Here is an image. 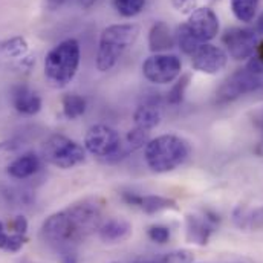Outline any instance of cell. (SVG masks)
<instances>
[{"instance_id": "4dcf8cb0", "label": "cell", "mask_w": 263, "mask_h": 263, "mask_svg": "<svg viewBox=\"0 0 263 263\" xmlns=\"http://www.w3.org/2000/svg\"><path fill=\"white\" fill-rule=\"evenodd\" d=\"M9 230L12 233H22V234H26V230H28V222L23 216H17L11 223H9Z\"/></svg>"}, {"instance_id": "7402d4cb", "label": "cell", "mask_w": 263, "mask_h": 263, "mask_svg": "<svg viewBox=\"0 0 263 263\" xmlns=\"http://www.w3.org/2000/svg\"><path fill=\"white\" fill-rule=\"evenodd\" d=\"M62 109H63V115L67 120H77L86 114L87 103L81 95L67 93L62 100Z\"/></svg>"}, {"instance_id": "9c48e42d", "label": "cell", "mask_w": 263, "mask_h": 263, "mask_svg": "<svg viewBox=\"0 0 263 263\" xmlns=\"http://www.w3.org/2000/svg\"><path fill=\"white\" fill-rule=\"evenodd\" d=\"M222 43L227 48L228 55L236 62H243L256 54L259 40L254 29L248 28H230L222 35Z\"/></svg>"}, {"instance_id": "52a82bcc", "label": "cell", "mask_w": 263, "mask_h": 263, "mask_svg": "<svg viewBox=\"0 0 263 263\" xmlns=\"http://www.w3.org/2000/svg\"><path fill=\"white\" fill-rule=\"evenodd\" d=\"M262 86V75L253 73L247 67L239 69L222 83V86L219 87V90L216 93V101H217V104H228L250 92L260 89Z\"/></svg>"}, {"instance_id": "ac0fdd59", "label": "cell", "mask_w": 263, "mask_h": 263, "mask_svg": "<svg viewBox=\"0 0 263 263\" xmlns=\"http://www.w3.org/2000/svg\"><path fill=\"white\" fill-rule=\"evenodd\" d=\"M234 222L242 230L263 231V206H257L254 210L239 208L234 213Z\"/></svg>"}, {"instance_id": "30bf717a", "label": "cell", "mask_w": 263, "mask_h": 263, "mask_svg": "<svg viewBox=\"0 0 263 263\" xmlns=\"http://www.w3.org/2000/svg\"><path fill=\"white\" fill-rule=\"evenodd\" d=\"M219 223V216L211 211L190 213L185 217V239L189 243L203 247Z\"/></svg>"}, {"instance_id": "e575fe53", "label": "cell", "mask_w": 263, "mask_h": 263, "mask_svg": "<svg viewBox=\"0 0 263 263\" xmlns=\"http://www.w3.org/2000/svg\"><path fill=\"white\" fill-rule=\"evenodd\" d=\"M254 32H256L257 35H263V12L259 15V17H257V20H256Z\"/></svg>"}, {"instance_id": "ba28073f", "label": "cell", "mask_w": 263, "mask_h": 263, "mask_svg": "<svg viewBox=\"0 0 263 263\" xmlns=\"http://www.w3.org/2000/svg\"><path fill=\"white\" fill-rule=\"evenodd\" d=\"M182 62L175 54H153L142 63V75L153 84H168L181 75Z\"/></svg>"}, {"instance_id": "5b68a950", "label": "cell", "mask_w": 263, "mask_h": 263, "mask_svg": "<svg viewBox=\"0 0 263 263\" xmlns=\"http://www.w3.org/2000/svg\"><path fill=\"white\" fill-rule=\"evenodd\" d=\"M43 158L54 167L69 170L86 159V148L65 135H52L43 144Z\"/></svg>"}, {"instance_id": "836d02e7", "label": "cell", "mask_w": 263, "mask_h": 263, "mask_svg": "<svg viewBox=\"0 0 263 263\" xmlns=\"http://www.w3.org/2000/svg\"><path fill=\"white\" fill-rule=\"evenodd\" d=\"M66 2H67V0H46V6H48V9H51V11H55V9L62 8Z\"/></svg>"}, {"instance_id": "6da1fadb", "label": "cell", "mask_w": 263, "mask_h": 263, "mask_svg": "<svg viewBox=\"0 0 263 263\" xmlns=\"http://www.w3.org/2000/svg\"><path fill=\"white\" fill-rule=\"evenodd\" d=\"M103 203L84 199L51 214L42 225V239L57 250L73 248L101 227Z\"/></svg>"}, {"instance_id": "5bb4252c", "label": "cell", "mask_w": 263, "mask_h": 263, "mask_svg": "<svg viewBox=\"0 0 263 263\" xmlns=\"http://www.w3.org/2000/svg\"><path fill=\"white\" fill-rule=\"evenodd\" d=\"M11 101H12L14 109L18 114L26 115V117L37 115L42 110V104H43L40 95L25 84H18L12 87Z\"/></svg>"}, {"instance_id": "8fae6325", "label": "cell", "mask_w": 263, "mask_h": 263, "mask_svg": "<svg viewBox=\"0 0 263 263\" xmlns=\"http://www.w3.org/2000/svg\"><path fill=\"white\" fill-rule=\"evenodd\" d=\"M190 57L193 69L208 75L222 72L228 63V54L222 48L211 43H202Z\"/></svg>"}, {"instance_id": "d4e9b609", "label": "cell", "mask_w": 263, "mask_h": 263, "mask_svg": "<svg viewBox=\"0 0 263 263\" xmlns=\"http://www.w3.org/2000/svg\"><path fill=\"white\" fill-rule=\"evenodd\" d=\"M114 6L120 15L132 18L142 12L145 6V0H114Z\"/></svg>"}, {"instance_id": "4316f807", "label": "cell", "mask_w": 263, "mask_h": 263, "mask_svg": "<svg viewBox=\"0 0 263 263\" xmlns=\"http://www.w3.org/2000/svg\"><path fill=\"white\" fill-rule=\"evenodd\" d=\"M147 236L152 242L164 245L170 240V230L164 225H152L147 230Z\"/></svg>"}, {"instance_id": "2e32d148", "label": "cell", "mask_w": 263, "mask_h": 263, "mask_svg": "<svg viewBox=\"0 0 263 263\" xmlns=\"http://www.w3.org/2000/svg\"><path fill=\"white\" fill-rule=\"evenodd\" d=\"M132 234V225L120 217L109 219L98 228V236L104 243H118L126 240Z\"/></svg>"}, {"instance_id": "e0dca14e", "label": "cell", "mask_w": 263, "mask_h": 263, "mask_svg": "<svg viewBox=\"0 0 263 263\" xmlns=\"http://www.w3.org/2000/svg\"><path fill=\"white\" fill-rule=\"evenodd\" d=\"M175 46L173 34L165 22H156L148 31V48L153 54H162Z\"/></svg>"}, {"instance_id": "3957f363", "label": "cell", "mask_w": 263, "mask_h": 263, "mask_svg": "<svg viewBox=\"0 0 263 263\" xmlns=\"http://www.w3.org/2000/svg\"><path fill=\"white\" fill-rule=\"evenodd\" d=\"M139 35V28L132 23L110 25L103 29L97 52V69L107 72L120 62L124 52L133 46Z\"/></svg>"}, {"instance_id": "d6986e66", "label": "cell", "mask_w": 263, "mask_h": 263, "mask_svg": "<svg viewBox=\"0 0 263 263\" xmlns=\"http://www.w3.org/2000/svg\"><path fill=\"white\" fill-rule=\"evenodd\" d=\"M138 208L142 210L145 214L152 216V214H158V213L167 211V210H178V205H176V202L173 199L156 196V195H148V196L139 197Z\"/></svg>"}, {"instance_id": "484cf974", "label": "cell", "mask_w": 263, "mask_h": 263, "mask_svg": "<svg viewBox=\"0 0 263 263\" xmlns=\"http://www.w3.org/2000/svg\"><path fill=\"white\" fill-rule=\"evenodd\" d=\"M0 51L8 57L18 59V57H23L25 52L28 51V43L22 37H14V39H9V40L0 43Z\"/></svg>"}, {"instance_id": "8d00e7d4", "label": "cell", "mask_w": 263, "mask_h": 263, "mask_svg": "<svg viewBox=\"0 0 263 263\" xmlns=\"http://www.w3.org/2000/svg\"><path fill=\"white\" fill-rule=\"evenodd\" d=\"M114 263H118V262H114Z\"/></svg>"}, {"instance_id": "f1b7e54d", "label": "cell", "mask_w": 263, "mask_h": 263, "mask_svg": "<svg viewBox=\"0 0 263 263\" xmlns=\"http://www.w3.org/2000/svg\"><path fill=\"white\" fill-rule=\"evenodd\" d=\"M251 121H253V126L260 132V141H259V144L256 147V153L259 156H263V106L259 107L256 112H253Z\"/></svg>"}, {"instance_id": "277c9868", "label": "cell", "mask_w": 263, "mask_h": 263, "mask_svg": "<svg viewBox=\"0 0 263 263\" xmlns=\"http://www.w3.org/2000/svg\"><path fill=\"white\" fill-rule=\"evenodd\" d=\"M80 67V45L67 39L54 46L45 59V77L54 87H65L77 75Z\"/></svg>"}, {"instance_id": "8992f818", "label": "cell", "mask_w": 263, "mask_h": 263, "mask_svg": "<svg viewBox=\"0 0 263 263\" xmlns=\"http://www.w3.org/2000/svg\"><path fill=\"white\" fill-rule=\"evenodd\" d=\"M84 148L90 155L114 162L121 148V136L110 126L95 124L84 135Z\"/></svg>"}, {"instance_id": "44dd1931", "label": "cell", "mask_w": 263, "mask_h": 263, "mask_svg": "<svg viewBox=\"0 0 263 263\" xmlns=\"http://www.w3.org/2000/svg\"><path fill=\"white\" fill-rule=\"evenodd\" d=\"M234 17L242 23H251L259 11L260 0H230Z\"/></svg>"}, {"instance_id": "d590c367", "label": "cell", "mask_w": 263, "mask_h": 263, "mask_svg": "<svg viewBox=\"0 0 263 263\" xmlns=\"http://www.w3.org/2000/svg\"><path fill=\"white\" fill-rule=\"evenodd\" d=\"M80 2V5L83 6V8H90V6H93L98 0H78Z\"/></svg>"}, {"instance_id": "f546056e", "label": "cell", "mask_w": 263, "mask_h": 263, "mask_svg": "<svg viewBox=\"0 0 263 263\" xmlns=\"http://www.w3.org/2000/svg\"><path fill=\"white\" fill-rule=\"evenodd\" d=\"M173 8L182 14H192L196 8V0H170Z\"/></svg>"}, {"instance_id": "7c38bea8", "label": "cell", "mask_w": 263, "mask_h": 263, "mask_svg": "<svg viewBox=\"0 0 263 263\" xmlns=\"http://www.w3.org/2000/svg\"><path fill=\"white\" fill-rule=\"evenodd\" d=\"M187 28L199 43H210L219 32V17L206 6L196 8L187 20Z\"/></svg>"}, {"instance_id": "83f0119b", "label": "cell", "mask_w": 263, "mask_h": 263, "mask_svg": "<svg viewBox=\"0 0 263 263\" xmlns=\"http://www.w3.org/2000/svg\"><path fill=\"white\" fill-rule=\"evenodd\" d=\"M247 69L251 70L253 73H257V75H262L263 73V40L257 45V49H256V54L250 59Z\"/></svg>"}, {"instance_id": "1f68e13d", "label": "cell", "mask_w": 263, "mask_h": 263, "mask_svg": "<svg viewBox=\"0 0 263 263\" xmlns=\"http://www.w3.org/2000/svg\"><path fill=\"white\" fill-rule=\"evenodd\" d=\"M60 263H78V256L73 248H65L60 250Z\"/></svg>"}, {"instance_id": "4fadbf2b", "label": "cell", "mask_w": 263, "mask_h": 263, "mask_svg": "<svg viewBox=\"0 0 263 263\" xmlns=\"http://www.w3.org/2000/svg\"><path fill=\"white\" fill-rule=\"evenodd\" d=\"M135 127L150 132L162 121V103L159 97H147L133 112Z\"/></svg>"}, {"instance_id": "d6a6232c", "label": "cell", "mask_w": 263, "mask_h": 263, "mask_svg": "<svg viewBox=\"0 0 263 263\" xmlns=\"http://www.w3.org/2000/svg\"><path fill=\"white\" fill-rule=\"evenodd\" d=\"M9 237H11V233H8V228L0 220V250H3V251L6 250L8 242H9Z\"/></svg>"}, {"instance_id": "7a4b0ae2", "label": "cell", "mask_w": 263, "mask_h": 263, "mask_svg": "<svg viewBox=\"0 0 263 263\" xmlns=\"http://www.w3.org/2000/svg\"><path fill=\"white\" fill-rule=\"evenodd\" d=\"M190 147L178 135H159L144 147V159L155 173H168L178 168L189 158Z\"/></svg>"}, {"instance_id": "ffe728a7", "label": "cell", "mask_w": 263, "mask_h": 263, "mask_svg": "<svg viewBox=\"0 0 263 263\" xmlns=\"http://www.w3.org/2000/svg\"><path fill=\"white\" fill-rule=\"evenodd\" d=\"M148 133L150 132L144 130V129H139V127H133L132 130L127 132V136H126V144L121 142V148L117 155V161L118 159H123L126 158L129 153L132 152H136L139 148H144L147 145V142L150 141L148 138Z\"/></svg>"}, {"instance_id": "cb8c5ba5", "label": "cell", "mask_w": 263, "mask_h": 263, "mask_svg": "<svg viewBox=\"0 0 263 263\" xmlns=\"http://www.w3.org/2000/svg\"><path fill=\"white\" fill-rule=\"evenodd\" d=\"M176 42H178V46L179 49L187 54V55H192L197 48L202 45L196 40V37L190 32V29L187 28L185 23H182L181 26H178V31H176Z\"/></svg>"}, {"instance_id": "9a60e30c", "label": "cell", "mask_w": 263, "mask_h": 263, "mask_svg": "<svg viewBox=\"0 0 263 263\" xmlns=\"http://www.w3.org/2000/svg\"><path fill=\"white\" fill-rule=\"evenodd\" d=\"M40 165H42L40 158L35 153L28 152V153H23L22 156L15 158L12 162H9V165L6 168V173L12 179L23 181V179H28V178L34 176L39 172Z\"/></svg>"}, {"instance_id": "603a6c76", "label": "cell", "mask_w": 263, "mask_h": 263, "mask_svg": "<svg viewBox=\"0 0 263 263\" xmlns=\"http://www.w3.org/2000/svg\"><path fill=\"white\" fill-rule=\"evenodd\" d=\"M190 84V73H184V75H179L176 78V83L170 87V90L167 92V97H165V101L167 104L170 106H178L182 103L184 100V95H185V90Z\"/></svg>"}]
</instances>
